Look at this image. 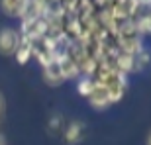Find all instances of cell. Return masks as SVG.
<instances>
[{"mask_svg": "<svg viewBox=\"0 0 151 145\" xmlns=\"http://www.w3.org/2000/svg\"><path fill=\"white\" fill-rule=\"evenodd\" d=\"M22 43V35L18 29H12V28H4L0 32V53L2 55H14L16 49L20 47Z\"/></svg>", "mask_w": 151, "mask_h": 145, "instance_id": "cell-1", "label": "cell"}, {"mask_svg": "<svg viewBox=\"0 0 151 145\" xmlns=\"http://www.w3.org/2000/svg\"><path fill=\"white\" fill-rule=\"evenodd\" d=\"M29 47H32V55L41 63V67H45L51 61H55L53 59V53H51V41H47L43 37H37V39H32L29 41Z\"/></svg>", "mask_w": 151, "mask_h": 145, "instance_id": "cell-2", "label": "cell"}, {"mask_svg": "<svg viewBox=\"0 0 151 145\" xmlns=\"http://www.w3.org/2000/svg\"><path fill=\"white\" fill-rule=\"evenodd\" d=\"M45 28H47V20L45 18H39V20H34V22H24L22 29H20V35L26 41H32V39L43 37Z\"/></svg>", "mask_w": 151, "mask_h": 145, "instance_id": "cell-3", "label": "cell"}, {"mask_svg": "<svg viewBox=\"0 0 151 145\" xmlns=\"http://www.w3.org/2000/svg\"><path fill=\"white\" fill-rule=\"evenodd\" d=\"M45 14V2L43 0H24V10L20 20L24 22H34V20H39L43 18Z\"/></svg>", "mask_w": 151, "mask_h": 145, "instance_id": "cell-4", "label": "cell"}, {"mask_svg": "<svg viewBox=\"0 0 151 145\" xmlns=\"http://www.w3.org/2000/svg\"><path fill=\"white\" fill-rule=\"evenodd\" d=\"M86 98H88L90 106L96 108V110H102V108L110 106V98H108V90H106V86H102V84H98V83L94 84L92 92H90Z\"/></svg>", "mask_w": 151, "mask_h": 145, "instance_id": "cell-5", "label": "cell"}, {"mask_svg": "<svg viewBox=\"0 0 151 145\" xmlns=\"http://www.w3.org/2000/svg\"><path fill=\"white\" fill-rule=\"evenodd\" d=\"M84 137V126L81 122H71L67 128L63 129V139L67 145H77Z\"/></svg>", "mask_w": 151, "mask_h": 145, "instance_id": "cell-6", "label": "cell"}, {"mask_svg": "<svg viewBox=\"0 0 151 145\" xmlns=\"http://www.w3.org/2000/svg\"><path fill=\"white\" fill-rule=\"evenodd\" d=\"M43 78H45V83L51 84V86H57V84H61L65 78H63V75H61L59 63H57V61L47 63V65L43 67Z\"/></svg>", "mask_w": 151, "mask_h": 145, "instance_id": "cell-7", "label": "cell"}, {"mask_svg": "<svg viewBox=\"0 0 151 145\" xmlns=\"http://www.w3.org/2000/svg\"><path fill=\"white\" fill-rule=\"evenodd\" d=\"M57 63H59V69H61V75H63L65 80H67V78H73V77H81L77 63H75L71 57H63V59H59Z\"/></svg>", "mask_w": 151, "mask_h": 145, "instance_id": "cell-8", "label": "cell"}, {"mask_svg": "<svg viewBox=\"0 0 151 145\" xmlns=\"http://www.w3.org/2000/svg\"><path fill=\"white\" fill-rule=\"evenodd\" d=\"M0 8H2V12L8 14V16L20 18L22 16V10H24V0H2V2H0Z\"/></svg>", "mask_w": 151, "mask_h": 145, "instance_id": "cell-9", "label": "cell"}, {"mask_svg": "<svg viewBox=\"0 0 151 145\" xmlns=\"http://www.w3.org/2000/svg\"><path fill=\"white\" fill-rule=\"evenodd\" d=\"M16 61L20 63V65H26V63L32 59V47H29V41H26V39H22V43H20V47L16 49Z\"/></svg>", "mask_w": 151, "mask_h": 145, "instance_id": "cell-10", "label": "cell"}, {"mask_svg": "<svg viewBox=\"0 0 151 145\" xmlns=\"http://www.w3.org/2000/svg\"><path fill=\"white\" fill-rule=\"evenodd\" d=\"M94 84H96V80L92 77H78V86H77L78 94L88 96L92 92V88H94Z\"/></svg>", "mask_w": 151, "mask_h": 145, "instance_id": "cell-11", "label": "cell"}, {"mask_svg": "<svg viewBox=\"0 0 151 145\" xmlns=\"http://www.w3.org/2000/svg\"><path fill=\"white\" fill-rule=\"evenodd\" d=\"M49 129H51V131H61V129H63L61 118H53V120L49 122Z\"/></svg>", "mask_w": 151, "mask_h": 145, "instance_id": "cell-12", "label": "cell"}, {"mask_svg": "<svg viewBox=\"0 0 151 145\" xmlns=\"http://www.w3.org/2000/svg\"><path fill=\"white\" fill-rule=\"evenodd\" d=\"M2 116H4V98L0 94V120H2Z\"/></svg>", "mask_w": 151, "mask_h": 145, "instance_id": "cell-13", "label": "cell"}, {"mask_svg": "<svg viewBox=\"0 0 151 145\" xmlns=\"http://www.w3.org/2000/svg\"><path fill=\"white\" fill-rule=\"evenodd\" d=\"M147 145H151V134H149V137H147Z\"/></svg>", "mask_w": 151, "mask_h": 145, "instance_id": "cell-14", "label": "cell"}]
</instances>
